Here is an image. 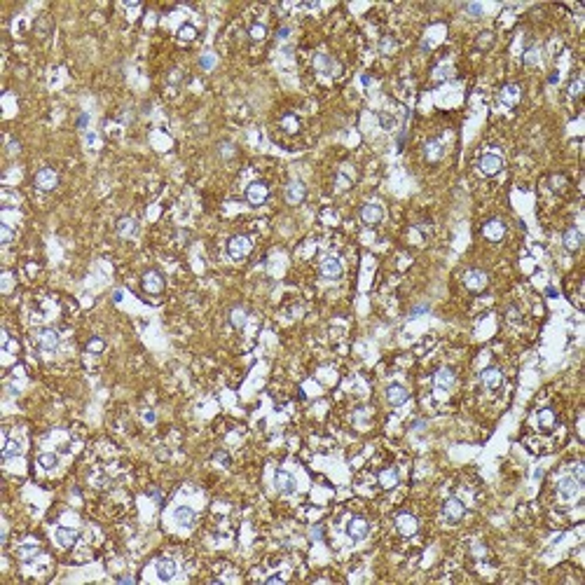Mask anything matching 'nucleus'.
I'll return each mask as SVG.
<instances>
[{
  "label": "nucleus",
  "mask_w": 585,
  "mask_h": 585,
  "mask_svg": "<svg viewBox=\"0 0 585 585\" xmlns=\"http://www.w3.org/2000/svg\"><path fill=\"white\" fill-rule=\"evenodd\" d=\"M580 487H583V482H578L573 476H564L557 482V494H560L562 501L571 503V501H576L580 496Z\"/></svg>",
  "instance_id": "1"
},
{
  "label": "nucleus",
  "mask_w": 585,
  "mask_h": 585,
  "mask_svg": "<svg viewBox=\"0 0 585 585\" xmlns=\"http://www.w3.org/2000/svg\"><path fill=\"white\" fill-rule=\"evenodd\" d=\"M250 239L248 237H232L230 239V244H227V253H230V258H234V260H244L246 255L250 253Z\"/></svg>",
  "instance_id": "2"
},
{
  "label": "nucleus",
  "mask_w": 585,
  "mask_h": 585,
  "mask_svg": "<svg viewBox=\"0 0 585 585\" xmlns=\"http://www.w3.org/2000/svg\"><path fill=\"white\" fill-rule=\"evenodd\" d=\"M396 529H398V534H403V536H415L417 529H419V522H417V518L412 513H398Z\"/></svg>",
  "instance_id": "3"
},
{
  "label": "nucleus",
  "mask_w": 585,
  "mask_h": 585,
  "mask_svg": "<svg viewBox=\"0 0 585 585\" xmlns=\"http://www.w3.org/2000/svg\"><path fill=\"white\" fill-rule=\"evenodd\" d=\"M35 342L43 351H56V347H59V333L52 328H43L40 333H35Z\"/></svg>",
  "instance_id": "4"
},
{
  "label": "nucleus",
  "mask_w": 585,
  "mask_h": 585,
  "mask_svg": "<svg viewBox=\"0 0 585 585\" xmlns=\"http://www.w3.org/2000/svg\"><path fill=\"white\" fill-rule=\"evenodd\" d=\"M433 384H435V391H438L440 396H445L447 391L454 386V372L450 368H440L435 372V377H433Z\"/></svg>",
  "instance_id": "5"
},
{
  "label": "nucleus",
  "mask_w": 585,
  "mask_h": 585,
  "mask_svg": "<svg viewBox=\"0 0 585 585\" xmlns=\"http://www.w3.org/2000/svg\"><path fill=\"white\" fill-rule=\"evenodd\" d=\"M443 515H445L447 522H459L466 515V506L459 499H447L443 503Z\"/></svg>",
  "instance_id": "6"
},
{
  "label": "nucleus",
  "mask_w": 585,
  "mask_h": 585,
  "mask_svg": "<svg viewBox=\"0 0 585 585\" xmlns=\"http://www.w3.org/2000/svg\"><path fill=\"white\" fill-rule=\"evenodd\" d=\"M501 166H503V159H501V155H496V153H487V155H482V157H480V171L485 173V176H494V173H499Z\"/></svg>",
  "instance_id": "7"
},
{
  "label": "nucleus",
  "mask_w": 585,
  "mask_h": 585,
  "mask_svg": "<svg viewBox=\"0 0 585 585\" xmlns=\"http://www.w3.org/2000/svg\"><path fill=\"white\" fill-rule=\"evenodd\" d=\"M321 276L325 279H340L342 276V260L335 255H328L321 260Z\"/></svg>",
  "instance_id": "8"
},
{
  "label": "nucleus",
  "mask_w": 585,
  "mask_h": 585,
  "mask_svg": "<svg viewBox=\"0 0 585 585\" xmlns=\"http://www.w3.org/2000/svg\"><path fill=\"white\" fill-rule=\"evenodd\" d=\"M463 283H466L468 290L480 293V290H485V286H487V274L480 272V269H470L468 274L463 276Z\"/></svg>",
  "instance_id": "9"
},
{
  "label": "nucleus",
  "mask_w": 585,
  "mask_h": 585,
  "mask_svg": "<svg viewBox=\"0 0 585 585\" xmlns=\"http://www.w3.org/2000/svg\"><path fill=\"white\" fill-rule=\"evenodd\" d=\"M56 183H59V176H56L54 169H40V171L35 173V185H38L40 190H45V192L54 190Z\"/></svg>",
  "instance_id": "10"
},
{
  "label": "nucleus",
  "mask_w": 585,
  "mask_h": 585,
  "mask_svg": "<svg viewBox=\"0 0 585 585\" xmlns=\"http://www.w3.org/2000/svg\"><path fill=\"white\" fill-rule=\"evenodd\" d=\"M267 195H269V190L265 183H250L248 188H246V199H248L253 206H260L262 201H267Z\"/></svg>",
  "instance_id": "11"
},
{
  "label": "nucleus",
  "mask_w": 585,
  "mask_h": 585,
  "mask_svg": "<svg viewBox=\"0 0 585 585\" xmlns=\"http://www.w3.org/2000/svg\"><path fill=\"white\" fill-rule=\"evenodd\" d=\"M480 379H482V386H485V389L494 391V389H499V386H501V382H503V375H501L499 368H485V370H482V375H480Z\"/></svg>",
  "instance_id": "12"
},
{
  "label": "nucleus",
  "mask_w": 585,
  "mask_h": 585,
  "mask_svg": "<svg viewBox=\"0 0 585 585\" xmlns=\"http://www.w3.org/2000/svg\"><path fill=\"white\" fill-rule=\"evenodd\" d=\"M276 482V489H279L281 494H293L295 489H298V482H295V478H293V473H288V470H279L274 478Z\"/></svg>",
  "instance_id": "13"
},
{
  "label": "nucleus",
  "mask_w": 585,
  "mask_h": 585,
  "mask_svg": "<svg viewBox=\"0 0 585 585\" xmlns=\"http://www.w3.org/2000/svg\"><path fill=\"white\" fill-rule=\"evenodd\" d=\"M143 288H145L148 293H153V295H159V293L164 290V279H162V274H159V272H145V274H143Z\"/></svg>",
  "instance_id": "14"
},
{
  "label": "nucleus",
  "mask_w": 585,
  "mask_h": 585,
  "mask_svg": "<svg viewBox=\"0 0 585 585\" xmlns=\"http://www.w3.org/2000/svg\"><path fill=\"white\" fill-rule=\"evenodd\" d=\"M360 218L368 225H377L379 220L384 218V208L379 206V204H365V206L360 208Z\"/></svg>",
  "instance_id": "15"
},
{
  "label": "nucleus",
  "mask_w": 585,
  "mask_h": 585,
  "mask_svg": "<svg viewBox=\"0 0 585 585\" xmlns=\"http://www.w3.org/2000/svg\"><path fill=\"white\" fill-rule=\"evenodd\" d=\"M173 520H176V524H180V527L190 529V527L195 524V520H197V513L192 510L190 506H178L176 510H173Z\"/></svg>",
  "instance_id": "16"
},
{
  "label": "nucleus",
  "mask_w": 585,
  "mask_h": 585,
  "mask_svg": "<svg viewBox=\"0 0 585 585\" xmlns=\"http://www.w3.org/2000/svg\"><path fill=\"white\" fill-rule=\"evenodd\" d=\"M368 531H370V527H368V522L363 518H354L347 527V534L354 538V541H363V538L368 536Z\"/></svg>",
  "instance_id": "17"
},
{
  "label": "nucleus",
  "mask_w": 585,
  "mask_h": 585,
  "mask_svg": "<svg viewBox=\"0 0 585 585\" xmlns=\"http://www.w3.org/2000/svg\"><path fill=\"white\" fill-rule=\"evenodd\" d=\"M408 398H410L408 389H405V386H400V384H391L389 389H386V400H389L393 408L403 405V403L408 400Z\"/></svg>",
  "instance_id": "18"
},
{
  "label": "nucleus",
  "mask_w": 585,
  "mask_h": 585,
  "mask_svg": "<svg viewBox=\"0 0 585 585\" xmlns=\"http://www.w3.org/2000/svg\"><path fill=\"white\" fill-rule=\"evenodd\" d=\"M482 232H485V237H487L489 241H501L503 234H506V225H503L501 220H489L487 225L482 227Z\"/></svg>",
  "instance_id": "19"
},
{
  "label": "nucleus",
  "mask_w": 585,
  "mask_h": 585,
  "mask_svg": "<svg viewBox=\"0 0 585 585\" xmlns=\"http://www.w3.org/2000/svg\"><path fill=\"white\" fill-rule=\"evenodd\" d=\"M305 195H307L305 183H300V180L288 183V188H286V201H288V204H300V201L305 199Z\"/></svg>",
  "instance_id": "20"
},
{
  "label": "nucleus",
  "mask_w": 585,
  "mask_h": 585,
  "mask_svg": "<svg viewBox=\"0 0 585 585\" xmlns=\"http://www.w3.org/2000/svg\"><path fill=\"white\" fill-rule=\"evenodd\" d=\"M580 244H583V232L578 227H569L564 232V248L567 250H578Z\"/></svg>",
  "instance_id": "21"
},
{
  "label": "nucleus",
  "mask_w": 585,
  "mask_h": 585,
  "mask_svg": "<svg viewBox=\"0 0 585 585\" xmlns=\"http://www.w3.org/2000/svg\"><path fill=\"white\" fill-rule=\"evenodd\" d=\"M56 543L63 545V548H70L75 541H78V529H70V527H59L56 529Z\"/></svg>",
  "instance_id": "22"
},
{
  "label": "nucleus",
  "mask_w": 585,
  "mask_h": 585,
  "mask_svg": "<svg viewBox=\"0 0 585 585\" xmlns=\"http://www.w3.org/2000/svg\"><path fill=\"white\" fill-rule=\"evenodd\" d=\"M138 232V223L134 218H120L117 220V234L124 239H131Z\"/></svg>",
  "instance_id": "23"
},
{
  "label": "nucleus",
  "mask_w": 585,
  "mask_h": 585,
  "mask_svg": "<svg viewBox=\"0 0 585 585\" xmlns=\"http://www.w3.org/2000/svg\"><path fill=\"white\" fill-rule=\"evenodd\" d=\"M178 567H176V562L173 560H159L157 562V576L159 580H171L173 576H176Z\"/></svg>",
  "instance_id": "24"
},
{
  "label": "nucleus",
  "mask_w": 585,
  "mask_h": 585,
  "mask_svg": "<svg viewBox=\"0 0 585 585\" xmlns=\"http://www.w3.org/2000/svg\"><path fill=\"white\" fill-rule=\"evenodd\" d=\"M314 66H316L318 73H325V75L335 73V61H333L328 54H316V56H314Z\"/></svg>",
  "instance_id": "25"
},
{
  "label": "nucleus",
  "mask_w": 585,
  "mask_h": 585,
  "mask_svg": "<svg viewBox=\"0 0 585 585\" xmlns=\"http://www.w3.org/2000/svg\"><path fill=\"white\" fill-rule=\"evenodd\" d=\"M501 101L506 105H515L520 101V87L518 85H506L501 89Z\"/></svg>",
  "instance_id": "26"
},
{
  "label": "nucleus",
  "mask_w": 585,
  "mask_h": 585,
  "mask_svg": "<svg viewBox=\"0 0 585 585\" xmlns=\"http://www.w3.org/2000/svg\"><path fill=\"white\" fill-rule=\"evenodd\" d=\"M17 553H19V557H21L24 562H31L33 557H35V555L40 553V545H38L35 541H26L24 545H19Z\"/></svg>",
  "instance_id": "27"
},
{
  "label": "nucleus",
  "mask_w": 585,
  "mask_h": 585,
  "mask_svg": "<svg viewBox=\"0 0 585 585\" xmlns=\"http://www.w3.org/2000/svg\"><path fill=\"white\" fill-rule=\"evenodd\" d=\"M379 485L384 489H393L398 485V470L396 468H386L379 473Z\"/></svg>",
  "instance_id": "28"
},
{
  "label": "nucleus",
  "mask_w": 585,
  "mask_h": 585,
  "mask_svg": "<svg viewBox=\"0 0 585 585\" xmlns=\"http://www.w3.org/2000/svg\"><path fill=\"white\" fill-rule=\"evenodd\" d=\"M19 452H21V445H19V440L7 438V440H5V450H3V459H5V461H10V459L19 457Z\"/></svg>",
  "instance_id": "29"
},
{
  "label": "nucleus",
  "mask_w": 585,
  "mask_h": 585,
  "mask_svg": "<svg viewBox=\"0 0 585 585\" xmlns=\"http://www.w3.org/2000/svg\"><path fill=\"white\" fill-rule=\"evenodd\" d=\"M246 318H248V314H246V309H241V307H234V309L230 311V323L234 325V328H244Z\"/></svg>",
  "instance_id": "30"
},
{
  "label": "nucleus",
  "mask_w": 585,
  "mask_h": 585,
  "mask_svg": "<svg viewBox=\"0 0 585 585\" xmlns=\"http://www.w3.org/2000/svg\"><path fill=\"white\" fill-rule=\"evenodd\" d=\"M443 157V145H440L438 140H431V143H426V159H431V162H435V159Z\"/></svg>",
  "instance_id": "31"
},
{
  "label": "nucleus",
  "mask_w": 585,
  "mask_h": 585,
  "mask_svg": "<svg viewBox=\"0 0 585 585\" xmlns=\"http://www.w3.org/2000/svg\"><path fill=\"white\" fill-rule=\"evenodd\" d=\"M178 38H180L183 43H190V40H195V38H197V28L192 24L180 26V28H178Z\"/></svg>",
  "instance_id": "32"
},
{
  "label": "nucleus",
  "mask_w": 585,
  "mask_h": 585,
  "mask_svg": "<svg viewBox=\"0 0 585 585\" xmlns=\"http://www.w3.org/2000/svg\"><path fill=\"white\" fill-rule=\"evenodd\" d=\"M538 424H541L543 428L555 426V412H553V410H541V412H538Z\"/></svg>",
  "instance_id": "33"
},
{
  "label": "nucleus",
  "mask_w": 585,
  "mask_h": 585,
  "mask_svg": "<svg viewBox=\"0 0 585 585\" xmlns=\"http://www.w3.org/2000/svg\"><path fill=\"white\" fill-rule=\"evenodd\" d=\"M38 463H40L43 468H54L56 463H59V459H56V454H49V452H45V454H40V457H38Z\"/></svg>",
  "instance_id": "34"
},
{
  "label": "nucleus",
  "mask_w": 585,
  "mask_h": 585,
  "mask_svg": "<svg viewBox=\"0 0 585 585\" xmlns=\"http://www.w3.org/2000/svg\"><path fill=\"white\" fill-rule=\"evenodd\" d=\"M248 35L253 38V40H265V35H267V28L262 24H253L248 28Z\"/></svg>",
  "instance_id": "35"
},
{
  "label": "nucleus",
  "mask_w": 585,
  "mask_h": 585,
  "mask_svg": "<svg viewBox=\"0 0 585 585\" xmlns=\"http://www.w3.org/2000/svg\"><path fill=\"white\" fill-rule=\"evenodd\" d=\"M105 349V342L101 340V337H94V340H89V344H87V351H92V354H98V351H103Z\"/></svg>",
  "instance_id": "36"
},
{
  "label": "nucleus",
  "mask_w": 585,
  "mask_h": 585,
  "mask_svg": "<svg viewBox=\"0 0 585 585\" xmlns=\"http://www.w3.org/2000/svg\"><path fill=\"white\" fill-rule=\"evenodd\" d=\"M379 124L384 129H393L396 127V117L391 115V113H379Z\"/></svg>",
  "instance_id": "37"
},
{
  "label": "nucleus",
  "mask_w": 585,
  "mask_h": 585,
  "mask_svg": "<svg viewBox=\"0 0 585 585\" xmlns=\"http://www.w3.org/2000/svg\"><path fill=\"white\" fill-rule=\"evenodd\" d=\"M12 237H14V234H12V227H10V225H0V244L7 246L10 241H12Z\"/></svg>",
  "instance_id": "38"
},
{
  "label": "nucleus",
  "mask_w": 585,
  "mask_h": 585,
  "mask_svg": "<svg viewBox=\"0 0 585 585\" xmlns=\"http://www.w3.org/2000/svg\"><path fill=\"white\" fill-rule=\"evenodd\" d=\"M199 66L204 68V70H211V68L215 66V56H213V54H204V56L199 59Z\"/></svg>",
  "instance_id": "39"
},
{
  "label": "nucleus",
  "mask_w": 585,
  "mask_h": 585,
  "mask_svg": "<svg viewBox=\"0 0 585 585\" xmlns=\"http://www.w3.org/2000/svg\"><path fill=\"white\" fill-rule=\"evenodd\" d=\"M571 476L576 478L578 482L585 480V466H583V463H573V466H571Z\"/></svg>",
  "instance_id": "40"
},
{
  "label": "nucleus",
  "mask_w": 585,
  "mask_h": 585,
  "mask_svg": "<svg viewBox=\"0 0 585 585\" xmlns=\"http://www.w3.org/2000/svg\"><path fill=\"white\" fill-rule=\"evenodd\" d=\"M492 38H494V35H492V33H489V31L480 33V38H478V47H482V49H485V47H489V45H492Z\"/></svg>",
  "instance_id": "41"
},
{
  "label": "nucleus",
  "mask_w": 585,
  "mask_h": 585,
  "mask_svg": "<svg viewBox=\"0 0 585 585\" xmlns=\"http://www.w3.org/2000/svg\"><path fill=\"white\" fill-rule=\"evenodd\" d=\"M379 49L389 54V52H393V49H396V40H393V38H384V40H382V45H379Z\"/></svg>",
  "instance_id": "42"
},
{
  "label": "nucleus",
  "mask_w": 585,
  "mask_h": 585,
  "mask_svg": "<svg viewBox=\"0 0 585 585\" xmlns=\"http://www.w3.org/2000/svg\"><path fill=\"white\" fill-rule=\"evenodd\" d=\"M580 89H583V80L576 78V80L571 82V87H569V94H571V96H578Z\"/></svg>",
  "instance_id": "43"
},
{
  "label": "nucleus",
  "mask_w": 585,
  "mask_h": 585,
  "mask_svg": "<svg viewBox=\"0 0 585 585\" xmlns=\"http://www.w3.org/2000/svg\"><path fill=\"white\" fill-rule=\"evenodd\" d=\"M466 12H468L470 17H480V14H482V5H478V3H470V5H466Z\"/></svg>",
  "instance_id": "44"
},
{
  "label": "nucleus",
  "mask_w": 585,
  "mask_h": 585,
  "mask_svg": "<svg viewBox=\"0 0 585 585\" xmlns=\"http://www.w3.org/2000/svg\"><path fill=\"white\" fill-rule=\"evenodd\" d=\"M0 288H3V293H10V288H12V274H3V283H0Z\"/></svg>",
  "instance_id": "45"
},
{
  "label": "nucleus",
  "mask_w": 585,
  "mask_h": 585,
  "mask_svg": "<svg viewBox=\"0 0 585 585\" xmlns=\"http://www.w3.org/2000/svg\"><path fill=\"white\" fill-rule=\"evenodd\" d=\"M428 309H431L428 305H419V307H415V309L410 311V316H419V314H426Z\"/></svg>",
  "instance_id": "46"
},
{
  "label": "nucleus",
  "mask_w": 585,
  "mask_h": 585,
  "mask_svg": "<svg viewBox=\"0 0 585 585\" xmlns=\"http://www.w3.org/2000/svg\"><path fill=\"white\" fill-rule=\"evenodd\" d=\"M447 73H450V66L438 68V70H435V80H445V78H447Z\"/></svg>",
  "instance_id": "47"
},
{
  "label": "nucleus",
  "mask_w": 585,
  "mask_h": 585,
  "mask_svg": "<svg viewBox=\"0 0 585 585\" xmlns=\"http://www.w3.org/2000/svg\"><path fill=\"white\" fill-rule=\"evenodd\" d=\"M276 35H279V40H286V38L290 35V28H288V26H283V28H279V33H276Z\"/></svg>",
  "instance_id": "48"
},
{
  "label": "nucleus",
  "mask_w": 585,
  "mask_h": 585,
  "mask_svg": "<svg viewBox=\"0 0 585 585\" xmlns=\"http://www.w3.org/2000/svg\"><path fill=\"white\" fill-rule=\"evenodd\" d=\"M87 122H89V115H87V113H82V115H80V120H78V127H80V129H85V127H87Z\"/></svg>",
  "instance_id": "49"
},
{
  "label": "nucleus",
  "mask_w": 585,
  "mask_h": 585,
  "mask_svg": "<svg viewBox=\"0 0 585 585\" xmlns=\"http://www.w3.org/2000/svg\"><path fill=\"white\" fill-rule=\"evenodd\" d=\"M279 583H283L281 576H269V578H267V585H279Z\"/></svg>",
  "instance_id": "50"
},
{
  "label": "nucleus",
  "mask_w": 585,
  "mask_h": 585,
  "mask_svg": "<svg viewBox=\"0 0 585 585\" xmlns=\"http://www.w3.org/2000/svg\"><path fill=\"white\" fill-rule=\"evenodd\" d=\"M524 61H527V63H536V52H529V54L524 56Z\"/></svg>",
  "instance_id": "51"
},
{
  "label": "nucleus",
  "mask_w": 585,
  "mask_h": 585,
  "mask_svg": "<svg viewBox=\"0 0 585 585\" xmlns=\"http://www.w3.org/2000/svg\"><path fill=\"white\" fill-rule=\"evenodd\" d=\"M283 124H286L288 129H295V120H293V115H288L286 120H283Z\"/></svg>",
  "instance_id": "52"
},
{
  "label": "nucleus",
  "mask_w": 585,
  "mask_h": 585,
  "mask_svg": "<svg viewBox=\"0 0 585 585\" xmlns=\"http://www.w3.org/2000/svg\"><path fill=\"white\" fill-rule=\"evenodd\" d=\"M143 419H145L148 424H153V421H155V412H145V415H143Z\"/></svg>",
  "instance_id": "53"
},
{
  "label": "nucleus",
  "mask_w": 585,
  "mask_h": 585,
  "mask_svg": "<svg viewBox=\"0 0 585 585\" xmlns=\"http://www.w3.org/2000/svg\"><path fill=\"white\" fill-rule=\"evenodd\" d=\"M117 583H134V580H131V576H120V578H117Z\"/></svg>",
  "instance_id": "54"
},
{
  "label": "nucleus",
  "mask_w": 585,
  "mask_h": 585,
  "mask_svg": "<svg viewBox=\"0 0 585 585\" xmlns=\"http://www.w3.org/2000/svg\"><path fill=\"white\" fill-rule=\"evenodd\" d=\"M113 300H115V302H120V300H122V290H115V293H113Z\"/></svg>",
  "instance_id": "55"
},
{
  "label": "nucleus",
  "mask_w": 585,
  "mask_h": 585,
  "mask_svg": "<svg viewBox=\"0 0 585 585\" xmlns=\"http://www.w3.org/2000/svg\"><path fill=\"white\" fill-rule=\"evenodd\" d=\"M311 538H321V529H314V531H311Z\"/></svg>",
  "instance_id": "56"
}]
</instances>
